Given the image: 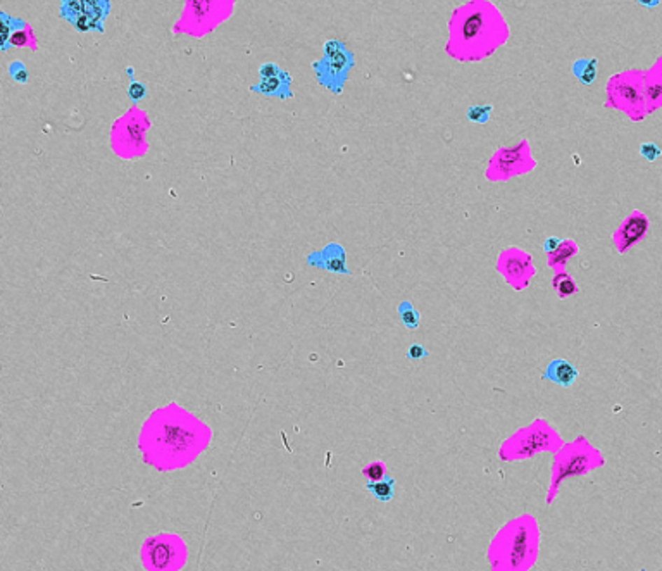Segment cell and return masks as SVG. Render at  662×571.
Masks as SVG:
<instances>
[{
	"mask_svg": "<svg viewBox=\"0 0 662 571\" xmlns=\"http://www.w3.org/2000/svg\"><path fill=\"white\" fill-rule=\"evenodd\" d=\"M428 355V351L419 344H412L411 347L407 348V358L412 359V361H419V359H425Z\"/></svg>",
	"mask_w": 662,
	"mask_h": 571,
	"instance_id": "cell-30",
	"label": "cell"
},
{
	"mask_svg": "<svg viewBox=\"0 0 662 571\" xmlns=\"http://www.w3.org/2000/svg\"><path fill=\"white\" fill-rule=\"evenodd\" d=\"M645 75L647 69H626L611 76L605 87V107L623 111L633 123H640L649 114L643 97Z\"/></svg>",
	"mask_w": 662,
	"mask_h": 571,
	"instance_id": "cell-3",
	"label": "cell"
},
{
	"mask_svg": "<svg viewBox=\"0 0 662 571\" xmlns=\"http://www.w3.org/2000/svg\"><path fill=\"white\" fill-rule=\"evenodd\" d=\"M649 216H647L643 211L635 209L630 216L621 221V225L617 226L616 232L612 233V242H614L616 251L619 252V254H624V252L630 251L631 247H635L638 242H642V240L645 239L647 233H649Z\"/></svg>",
	"mask_w": 662,
	"mask_h": 571,
	"instance_id": "cell-11",
	"label": "cell"
},
{
	"mask_svg": "<svg viewBox=\"0 0 662 571\" xmlns=\"http://www.w3.org/2000/svg\"><path fill=\"white\" fill-rule=\"evenodd\" d=\"M341 49H345V45L340 42V40H337V38H330V40H326L325 43H323V54H325L326 57L338 54V52H340Z\"/></svg>",
	"mask_w": 662,
	"mask_h": 571,
	"instance_id": "cell-29",
	"label": "cell"
},
{
	"mask_svg": "<svg viewBox=\"0 0 662 571\" xmlns=\"http://www.w3.org/2000/svg\"><path fill=\"white\" fill-rule=\"evenodd\" d=\"M552 288L556 290V294L559 295L561 299L571 297V295L578 294L579 287L576 285L575 278L571 276L568 272H557L552 278Z\"/></svg>",
	"mask_w": 662,
	"mask_h": 571,
	"instance_id": "cell-21",
	"label": "cell"
},
{
	"mask_svg": "<svg viewBox=\"0 0 662 571\" xmlns=\"http://www.w3.org/2000/svg\"><path fill=\"white\" fill-rule=\"evenodd\" d=\"M397 313H399L400 321L407 330H416L419 326V321H421V314L418 313V309H414L409 300H402L397 307Z\"/></svg>",
	"mask_w": 662,
	"mask_h": 571,
	"instance_id": "cell-22",
	"label": "cell"
},
{
	"mask_svg": "<svg viewBox=\"0 0 662 571\" xmlns=\"http://www.w3.org/2000/svg\"><path fill=\"white\" fill-rule=\"evenodd\" d=\"M366 488L379 502H390L395 495V480L392 477H385L378 481H367Z\"/></svg>",
	"mask_w": 662,
	"mask_h": 571,
	"instance_id": "cell-20",
	"label": "cell"
},
{
	"mask_svg": "<svg viewBox=\"0 0 662 571\" xmlns=\"http://www.w3.org/2000/svg\"><path fill=\"white\" fill-rule=\"evenodd\" d=\"M640 155H642L645 161L656 162L657 159H661L662 149L656 142H643L642 146H640Z\"/></svg>",
	"mask_w": 662,
	"mask_h": 571,
	"instance_id": "cell-27",
	"label": "cell"
},
{
	"mask_svg": "<svg viewBox=\"0 0 662 571\" xmlns=\"http://www.w3.org/2000/svg\"><path fill=\"white\" fill-rule=\"evenodd\" d=\"M126 73H128L129 76H133V68H128V69H126Z\"/></svg>",
	"mask_w": 662,
	"mask_h": 571,
	"instance_id": "cell-35",
	"label": "cell"
},
{
	"mask_svg": "<svg viewBox=\"0 0 662 571\" xmlns=\"http://www.w3.org/2000/svg\"><path fill=\"white\" fill-rule=\"evenodd\" d=\"M640 6H643V7H657L659 6V0H650V2H643V0H640Z\"/></svg>",
	"mask_w": 662,
	"mask_h": 571,
	"instance_id": "cell-33",
	"label": "cell"
},
{
	"mask_svg": "<svg viewBox=\"0 0 662 571\" xmlns=\"http://www.w3.org/2000/svg\"><path fill=\"white\" fill-rule=\"evenodd\" d=\"M578 368L572 362L566 361V359H554L547 366L544 380L552 381V383L559 385V387H571L576 381V378H578Z\"/></svg>",
	"mask_w": 662,
	"mask_h": 571,
	"instance_id": "cell-15",
	"label": "cell"
},
{
	"mask_svg": "<svg viewBox=\"0 0 662 571\" xmlns=\"http://www.w3.org/2000/svg\"><path fill=\"white\" fill-rule=\"evenodd\" d=\"M497 272L514 290H524L535 276L533 259L519 247H507L497 259Z\"/></svg>",
	"mask_w": 662,
	"mask_h": 571,
	"instance_id": "cell-9",
	"label": "cell"
},
{
	"mask_svg": "<svg viewBox=\"0 0 662 571\" xmlns=\"http://www.w3.org/2000/svg\"><path fill=\"white\" fill-rule=\"evenodd\" d=\"M604 465V458L597 449H593L586 442L585 437H578L575 442L563 446L559 452H556L552 468V481H550L549 497L547 504L554 499L559 491L561 484L569 477H582L591 470Z\"/></svg>",
	"mask_w": 662,
	"mask_h": 571,
	"instance_id": "cell-4",
	"label": "cell"
},
{
	"mask_svg": "<svg viewBox=\"0 0 662 571\" xmlns=\"http://www.w3.org/2000/svg\"><path fill=\"white\" fill-rule=\"evenodd\" d=\"M362 477L366 478L367 481H378L383 480L386 477V465L383 461H373L367 463L362 470H360Z\"/></svg>",
	"mask_w": 662,
	"mask_h": 571,
	"instance_id": "cell-24",
	"label": "cell"
},
{
	"mask_svg": "<svg viewBox=\"0 0 662 571\" xmlns=\"http://www.w3.org/2000/svg\"><path fill=\"white\" fill-rule=\"evenodd\" d=\"M7 71H9L10 80L16 81V83H20V85L28 83L29 73H28V69H26L24 62H21V61H13V62H10V64H9V69H7Z\"/></svg>",
	"mask_w": 662,
	"mask_h": 571,
	"instance_id": "cell-25",
	"label": "cell"
},
{
	"mask_svg": "<svg viewBox=\"0 0 662 571\" xmlns=\"http://www.w3.org/2000/svg\"><path fill=\"white\" fill-rule=\"evenodd\" d=\"M29 24L21 17L9 16L6 10H0V50L7 52L10 49V38L16 31L28 29Z\"/></svg>",
	"mask_w": 662,
	"mask_h": 571,
	"instance_id": "cell-17",
	"label": "cell"
},
{
	"mask_svg": "<svg viewBox=\"0 0 662 571\" xmlns=\"http://www.w3.org/2000/svg\"><path fill=\"white\" fill-rule=\"evenodd\" d=\"M290 85H292V76L283 71L276 78L259 80V83L252 85L251 92H254V94H262L266 95V97H278L281 100H286L293 97L292 90H290Z\"/></svg>",
	"mask_w": 662,
	"mask_h": 571,
	"instance_id": "cell-14",
	"label": "cell"
},
{
	"mask_svg": "<svg viewBox=\"0 0 662 571\" xmlns=\"http://www.w3.org/2000/svg\"><path fill=\"white\" fill-rule=\"evenodd\" d=\"M561 437L554 426L544 420H537L526 428H519L502 444L498 456L504 461L528 459L542 451H556L561 446Z\"/></svg>",
	"mask_w": 662,
	"mask_h": 571,
	"instance_id": "cell-5",
	"label": "cell"
},
{
	"mask_svg": "<svg viewBox=\"0 0 662 571\" xmlns=\"http://www.w3.org/2000/svg\"><path fill=\"white\" fill-rule=\"evenodd\" d=\"M654 71L657 73V75H659L661 78V81H662V57L659 59V61L656 62V66H654Z\"/></svg>",
	"mask_w": 662,
	"mask_h": 571,
	"instance_id": "cell-34",
	"label": "cell"
},
{
	"mask_svg": "<svg viewBox=\"0 0 662 571\" xmlns=\"http://www.w3.org/2000/svg\"><path fill=\"white\" fill-rule=\"evenodd\" d=\"M492 111H493L492 104H485V106H471L470 109L466 111V118L471 121V123L485 125V123H488Z\"/></svg>",
	"mask_w": 662,
	"mask_h": 571,
	"instance_id": "cell-23",
	"label": "cell"
},
{
	"mask_svg": "<svg viewBox=\"0 0 662 571\" xmlns=\"http://www.w3.org/2000/svg\"><path fill=\"white\" fill-rule=\"evenodd\" d=\"M306 262L314 268H321L328 273L334 274H351V269L347 266V252L340 244L331 242L321 251L311 252L307 255Z\"/></svg>",
	"mask_w": 662,
	"mask_h": 571,
	"instance_id": "cell-12",
	"label": "cell"
},
{
	"mask_svg": "<svg viewBox=\"0 0 662 571\" xmlns=\"http://www.w3.org/2000/svg\"><path fill=\"white\" fill-rule=\"evenodd\" d=\"M537 166L533 154H531L530 143L526 139H521L516 146L500 147L493 152L488 166H486L485 176L490 181H505L514 176L531 173Z\"/></svg>",
	"mask_w": 662,
	"mask_h": 571,
	"instance_id": "cell-6",
	"label": "cell"
},
{
	"mask_svg": "<svg viewBox=\"0 0 662 571\" xmlns=\"http://www.w3.org/2000/svg\"><path fill=\"white\" fill-rule=\"evenodd\" d=\"M354 64V54L347 49H341L338 54L330 55V57L323 55V59L312 62V71L318 78L319 85L331 90V94L340 95Z\"/></svg>",
	"mask_w": 662,
	"mask_h": 571,
	"instance_id": "cell-8",
	"label": "cell"
},
{
	"mask_svg": "<svg viewBox=\"0 0 662 571\" xmlns=\"http://www.w3.org/2000/svg\"><path fill=\"white\" fill-rule=\"evenodd\" d=\"M490 547V552H495V558H490L492 568L495 570L498 563H504L500 570H528L533 566L538 554V530L537 523L531 516H521L518 520L509 521L500 533L495 537Z\"/></svg>",
	"mask_w": 662,
	"mask_h": 571,
	"instance_id": "cell-2",
	"label": "cell"
},
{
	"mask_svg": "<svg viewBox=\"0 0 662 571\" xmlns=\"http://www.w3.org/2000/svg\"><path fill=\"white\" fill-rule=\"evenodd\" d=\"M23 45H28V33H26V29L16 31L13 35V38H10V47H23Z\"/></svg>",
	"mask_w": 662,
	"mask_h": 571,
	"instance_id": "cell-31",
	"label": "cell"
},
{
	"mask_svg": "<svg viewBox=\"0 0 662 571\" xmlns=\"http://www.w3.org/2000/svg\"><path fill=\"white\" fill-rule=\"evenodd\" d=\"M128 97L132 100V104H139L140 100L147 97V87H145L143 81L132 78V81H129L128 85Z\"/></svg>",
	"mask_w": 662,
	"mask_h": 571,
	"instance_id": "cell-26",
	"label": "cell"
},
{
	"mask_svg": "<svg viewBox=\"0 0 662 571\" xmlns=\"http://www.w3.org/2000/svg\"><path fill=\"white\" fill-rule=\"evenodd\" d=\"M509 24L495 3L471 0L453 9L445 52L459 62L490 57L509 40Z\"/></svg>",
	"mask_w": 662,
	"mask_h": 571,
	"instance_id": "cell-1",
	"label": "cell"
},
{
	"mask_svg": "<svg viewBox=\"0 0 662 571\" xmlns=\"http://www.w3.org/2000/svg\"><path fill=\"white\" fill-rule=\"evenodd\" d=\"M195 426L193 428L187 425L154 426L152 435H154V447L157 451L154 454L162 459V465H176V468L185 465L181 461V456L190 454L188 451H192L197 444Z\"/></svg>",
	"mask_w": 662,
	"mask_h": 571,
	"instance_id": "cell-7",
	"label": "cell"
},
{
	"mask_svg": "<svg viewBox=\"0 0 662 571\" xmlns=\"http://www.w3.org/2000/svg\"><path fill=\"white\" fill-rule=\"evenodd\" d=\"M561 244H563V239H559V237H549V239H545V242H544L545 254L549 255V254H552V252H556Z\"/></svg>",
	"mask_w": 662,
	"mask_h": 571,
	"instance_id": "cell-32",
	"label": "cell"
},
{
	"mask_svg": "<svg viewBox=\"0 0 662 571\" xmlns=\"http://www.w3.org/2000/svg\"><path fill=\"white\" fill-rule=\"evenodd\" d=\"M181 540L173 533H161L154 539H147L143 544L142 558L147 568L154 570H169L181 566L178 561Z\"/></svg>",
	"mask_w": 662,
	"mask_h": 571,
	"instance_id": "cell-10",
	"label": "cell"
},
{
	"mask_svg": "<svg viewBox=\"0 0 662 571\" xmlns=\"http://www.w3.org/2000/svg\"><path fill=\"white\" fill-rule=\"evenodd\" d=\"M578 252H579V246L576 244V240L566 239V240H563V244H561L556 252L549 254L547 265H549V268L556 269V272H563L564 266L569 262V259L575 258Z\"/></svg>",
	"mask_w": 662,
	"mask_h": 571,
	"instance_id": "cell-18",
	"label": "cell"
},
{
	"mask_svg": "<svg viewBox=\"0 0 662 571\" xmlns=\"http://www.w3.org/2000/svg\"><path fill=\"white\" fill-rule=\"evenodd\" d=\"M283 73V69H280V66L274 64V62H264V64L259 66V80H269V78H276Z\"/></svg>",
	"mask_w": 662,
	"mask_h": 571,
	"instance_id": "cell-28",
	"label": "cell"
},
{
	"mask_svg": "<svg viewBox=\"0 0 662 571\" xmlns=\"http://www.w3.org/2000/svg\"><path fill=\"white\" fill-rule=\"evenodd\" d=\"M109 0H85V13L73 21L78 31L104 33V21L111 14Z\"/></svg>",
	"mask_w": 662,
	"mask_h": 571,
	"instance_id": "cell-13",
	"label": "cell"
},
{
	"mask_svg": "<svg viewBox=\"0 0 662 571\" xmlns=\"http://www.w3.org/2000/svg\"><path fill=\"white\" fill-rule=\"evenodd\" d=\"M572 76L579 80V83L591 85L598 76V61L597 59H578L572 64Z\"/></svg>",
	"mask_w": 662,
	"mask_h": 571,
	"instance_id": "cell-19",
	"label": "cell"
},
{
	"mask_svg": "<svg viewBox=\"0 0 662 571\" xmlns=\"http://www.w3.org/2000/svg\"><path fill=\"white\" fill-rule=\"evenodd\" d=\"M643 97H645L649 114L662 106V81L654 68L647 69L645 81H643Z\"/></svg>",
	"mask_w": 662,
	"mask_h": 571,
	"instance_id": "cell-16",
	"label": "cell"
}]
</instances>
